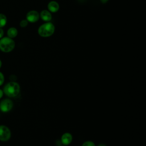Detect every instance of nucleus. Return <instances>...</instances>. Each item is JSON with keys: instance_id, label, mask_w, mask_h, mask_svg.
<instances>
[{"instance_id": "obj_5", "label": "nucleus", "mask_w": 146, "mask_h": 146, "mask_svg": "<svg viewBox=\"0 0 146 146\" xmlns=\"http://www.w3.org/2000/svg\"><path fill=\"white\" fill-rule=\"evenodd\" d=\"M13 107V101L9 99H3L0 102V110L2 112H9Z\"/></svg>"}, {"instance_id": "obj_14", "label": "nucleus", "mask_w": 146, "mask_h": 146, "mask_svg": "<svg viewBox=\"0 0 146 146\" xmlns=\"http://www.w3.org/2000/svg\"><path fill=\"white\" fill-rule=\"evenodd\" d=\"M4 80H5L4 75L1 72H0V86L3 83Z\"/></svg>"}, {"instance_id": "obj_17", "label": "nucleus", "mask_w": 146, "mask_h": 146, "mask_svg": "<svg viewBox=\"0 0 146 146\" xmlns=\"http://www.w3.org/2000/svg\"><path fill=\"white\" fill-rule=\"evenodd\" d=\"M3 90H2L1 89H0V99L2 98V97L3 96Z\"/></svg>"}, {"instance_id": "obj_13", "label": "nucleus", "mask_w": 146, "mask_h": 146, "mask_svg": "<svg viewBox=\"0 0 146 146\" xmlns=\"http://www.w3.org/2000/svg\"><path fill=\"white\" fill-rule=\"evenodd\" d=\"M82 146H95V145L94 143L91 141H87L83 143Z\"/></svg>"}, {"instance_id": "obj_7", "label": "nucleus", "mask_w": 146, "mask_h": 146, "mask_svg": "<svg viewBox=\"0 0 146 146\" xmlns=\"http://www.w3.org/2000/svg\"><path fill=\"white\" fill-rule=\"evenodd\" d=\"M60 8L59 3L55 1H51L47 4V10L51 13H55L59 11Z\"/></svg>"}, {"instance_id": "obj_18", "label": "nucleus", "mask_w": 146, "mask_h": 146, "mask_svg": "<svg viewBox=\"0 0 146 146\" xmlns=\"http://www.w3.org/2000/svg\"><path fill=\"white\" fill-rule=\"evenodd\" d=\"M98 146H106V145L105 144H102H102H99Z\"/></svg>"}, {"instance_id": "obj_16", "label": "nucleus", "mask_w": 146, "mask_h": 146, "mask_svg": "<svg viewBox=\"0 0 146 146\" xmlns=\"http://www.w3.org/2000/svg\"><path fill=\"white\" fill-rule=\"evenodd\" d=\"M108 1V0H100V2L102 3H103V4L106 3Z\"/></svg>"}, {"instance_id": "obj_1", "label": "nucleus", "mask_w": 146, "mask_h": 146, "mask_svg": "<svg viewBox=\"0 0 146 146\" xmlns=\"http://www.w3.org/2000/svg\"><path fill=\"white\" fill-rule=\"evenodd\" d=\"M55 30V25L50 22H47L39 26L38 29V33L41 37L48 38L54 34Z\"/></svg>"}, {"instance_id": "obj_6", "label": "nucleus", "mask_w": 146, "mask_h": 146, "mask_svg": "<svg viewBox=\"0 0 146 146\" xmlns=\"http://www.w3.org/2000/svg\"><path fill=\"white\" fill-rule=\"evenodd\" d=\"M39 18V13L34 10L29 11L26 15V19L30 23H35L38 21Z\"/></svg>"}, {"instance_id": "obj_15", "label": "nucleus", "mask_w": 146, "mask_h": 146, "mask_svg": "<svg viewBox=\"0 0 146 146\" xmlns=\"http://www.w3.org/2000/svg\"><path fill=\"white\" fill-rule=\"evenodd\" d=\"M3 34H4L3 30L2 28H0V39L3 37Z\"/></svg>"}, {"instance_id": "obj_10", "label": "nucleus", "mask_w": 146, "mask_h": 146, "mask_svg": "<svg viewBox=\"0 0 146 146\" xmlns=\"http://www.w3.org/2000/svg\"><path fill=\"white\" fill-rule=\"evenodd\" d=\"M7 35L8 37L13 39V38H15L17 36V35H18V30L14 27H11L9 28L7 30Z\"/></svg>"}, {"instance_id": "obj_9", "label": "nucleus", "mask_w": 146, "mask_h": 146, "mask_svg": "<svg viewBox=\"0 0 146 146\" xmlns=\"http://www.w3.org/2000/svg\"><path fill=\"white\" fill-rule=\"evenodd\" d=\"M72 140V136L71 134L68 132L63 133L61 137L62 143L64 145H67L70 144L71 143Z\"/></svg>"}, {"instance_id": "obj_19", "label": "nucleus", "mask_w": 146, "mask_h": 146, "mask_svg": "<svg viewBox=\"0 0 146 146\" xmlns=\"http://www.w3.org/2000/svg\"><path fill=\"white\" fill-rule=\"evenodd\" d=\"M1 66H2V62H1V60L0 59V68L1 67Z\"/></svg>"}, {"instance_id": "obj_4", "label": "nucleus", "mask_w": 146, "mask_h": 146, "mask_svg": "<svg viewBox=\"0 0 146 146\" xmlns=\"http://www.w3.org/2000/svg\"><path fill=\"white\" fill-rule=\"evenodd\" d=\"M11 137V131L6 125H0V141H7Z\"/></svg>"}, {"instance_id": "obj_12", "label": "nucleus", "mask_w": 146, "mask_h": 146, "mask_svg": "<svg viewBox=\"0 0 146 146\" xmlns=\"http://www.w3.org/2000/svg\"><path fill=\"white\" fill-rule=\"evenodd\" d=\"M28 23H29V22L26 19H22L19 23V26L22 28H25L28 25Z\"/></svg>"}, {"instance_id": "obj_8", "label": "nucleus", "mask_w": 146, "mask_h": 146, "mask_svg": "<svg viewBox=\"0 0 146 146\" xmlns=\"http://www.w3.org/2000/svg\"><path fill=\"white\" fill-rule=\"evenodd\" d=\"M40 18H41L42 20L44 21L45 22H50V21L52 19V14L50 11H49L48 10L44 9L40 11L39 13Z\"/></svg>"}, {"instance_id": "obj_11", "label": "nucleus", "mask_w": 146, "mask_h": 146, "mask_svg": "<svg viewBox=\"0 0 146 146\" xmlns=\"http://www.w3.org/2000/svg\"><path fill=\"white\" fill-rule=\"evenodd\" d=\"M7 23V17L3 14L0 13V28L4 27Z\"/></svg>"}, {"instance_id": "obj_2", "label": "nucleus", "mask_w": 146, "mask_h": 146, "mask_svg": "<svg viewBox=\"0 0 146 146\" xmlns=\"http://www.w3.org/2000/svg\"><path fill=\"white\" fill-rule=\"evenodd\" d=\"M3 92L8 97H15L19 94L20 86L15 82H9L3 87Z\"/></svg>"}, {"instance_id": "obj_3", "label": "nucleus", "mask_w": 146, "mask_h": 146, "mask_svg": "<svg viewBox=\"0 0 146 146\" xmlns=\"http://www.w3.org/2000/svg\"><path fill=\"white\" fill-rule=\"evenodd\" d=\"M15 46V43L12 38L5 36L0 39V50L2 52H11L14 50Z\"/></svg>"}]
</instances>
